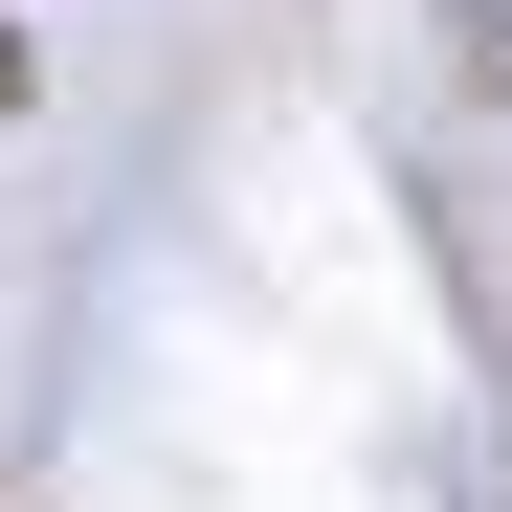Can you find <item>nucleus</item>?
Wrapping results in <instances>:
<instances>
[{
    "label": "nucleus",
    "instance_id": "f257e3e1",
    "mask_svg": "<svg viewBox=\"0 0 512 512\" xmlns=\"http://www.w3.org/2000/svg\"><path fill=\"white\" fill-rule=\"evenodd\" d=\"M446 23H468V90H512V0H446Z\"/></svg>",
    "mask_w": 512,
    "mask_h": 512
}]
</instances>
